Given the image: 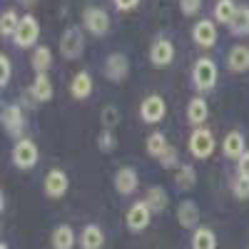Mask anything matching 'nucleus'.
I'll return each mask as SVG.
<instances>
[{
  "mask_svg": "<svg viewBox=\"0 0 249 249\" xmlns=\"http://www.w3.org/2000/svg\"><path fill=\"white\" fill-rule=\"evenodd\" d=\"M214 144H217V140H214V132L210 127H195L187 147H190V155L195 160H207L214 152Z\"/></svg>",
  "mask_w": 249,
  "mask_h": 249,
  "instance_id": "nucleus-2",
  "label": "nucleus"
},
{
  "mask_svg": "<svg viewBox=\"0 0 249 249\" xmlns=\"http://www.w3.org/2000/svg\"><path fill=\"white\" fill-rule=\"evenodd\" d=\"M112 3H115V8L120 13H130V10H135L140 5V0H112Z\"/></svg>",
  "mask_w": 249,
  "mask_h": 249,
  "instance_id": "nucleus-38",
  "label": "nucleus"
},
{
  "mask_svg": "<svg viewBox=\"0 0 249 249\" xmlns=\"http://www.w3.org/2000/svg\"><path fill=\"white\" fill-rule=\"evenodd\" d=\"M179 10L187 18H195L202 10V0H179Z\"/></svg>",
  "mask_w": 249,
  "mask_h": 249,
  "instance_id": "nucleus-36",
  "label": "nucleus"
},
{
  "mask_svg": "<svg viewBox=\"0 0 249 249\" xmlns=\"http://www.w3.org/2000/svg\"><path fill=\"white\" fill-rule=\"evenodd\" d=\"M37 37H40V23H37V18L35 15H23V18H20L18 30H15L13 43L20 50H28V48H33L37 43Z\"/></svg>",
  "mask_w": 249,
  "mask_h": 249,
  "instance_id": "nucleus-6",
  "label": "nucleus"
},
{
  "mask_svg": "<svg viewBox=\"0 0 249 249\" xmlns=\"http://www.w3.org/2000/svg\"><path fill=\"white\" fill-rule=\"evenodd\" d=\"M30 65H33V70H35L37 75L48 72L50 65H53V50H50L48 45H37L35 53H33V57H30Z\"/></svg>",
  "mask_w": 249,
  "mask_h": 249,
  "instance_id": "nucleus-23",
  "label": "nucleus"
},
{
  "mask_svg": "<svg viewBox=\"0 0 249 249\" xmlns=\"http://www.w3.org/2000/svg\"><path fill=\"white\" fill-rule=\"evenodd\" d=\"M207 117H210V105H207L204 97H192L187 102V122L192 127H204Z\"/></svg>",
  "mask_w": 249,
  "mask_h": 249,
  "instance_id": "nucleus-16",
  "label": "nucleus"
},
{
  "mask_svg": "<svg viewBox=\"0 0 249 249\" xmlns=\"http://www.w3.org/2000/svg\"><path fill=\"white\" fill-rule=\"evenodd\" d=\"M0 249H10V247H8V244H5V242H3V244H0Z\"/></svg>",
  "mask_w": 249,
  "mask_h": 249,
  "instance_id": "nucleus-39",
  "label": "nucleus"
},
{
  "mask_svg": "<svg viewBox=\"0 0 249 249\" xmlns=\"http://www.w3.org/2000/svg\"><path fill=\"white\" fill-rule=\"evenodd\" d=\"M192 249H217V234L210 227H197L192 234Z\"/></svg>",
  "mask_w": 249,
  "mask_h": 249,
  "instance_id": "nucleus-25",
  "label": "nucleus"
},
{
  "mask_svg": "<svg viewBox=\"0 0 249 249\" xmlns=\"http://www.w3.org/2000/svg\"><path fill=\"white\" fill-rule=\"evenodd\" d=\"M164 115H167V102H164L162 95H147L140 102V117H142V122L157 124V122L164 120Z\"/></svg>",
  "mask_w": 249,
  "mask_h": 249,
  "instance_id": "nucleus-10",
  "label": "nucleus"
},
{
  "mask_svg": "<svg viewBox=\"0 0 249 249\" xmlns=\"http://www.w3.org/2000/svg\"><path fill=\"white\" fill-rule=\"evenodd\" d=\"M217 77H219V70H217V62L212 57H199L192 68V85L199 90V92H210L214 90L217 85Z\"/></svg>",
  "mask_w": 249,
  "mask_h": 249,
  "instance_id": "nucleus-1",
  "label": "nucleus"
},
{
  "mask_svg": "<svg viewBox=\"0 0 249 249\" xmlns=\"http://www.w3.org/2000/svg\"><path fill=\"white\" fill-rule=\"evenodd\" d=\"M82 25H85V30L95 37H105L110 33V15L107 10H102V8H85L82 10Z\"/></svg>",
  "mask_w": 249,
  "mask_h": 249,
  "instance_id": "nucleus-5",
  "label": "nucleus"
},
{
  "mask_svg": "<svg viewBox=\"0 0 249 249\" xmlns=\"http://www.w3.org/2000/svg\"><path fill=\"white\" fill-rule=\"evenodd\" d=\"M222 152H224L227 160H239V157L247 152V140H244V135H242L239 130H232L230 135L224 137V142H222Z\"/></svg>",
  "mask_w": 249,
  "mask_h": 249,
  "instance_id": "nucleus-17",
  "label": "nucleus"
},
{
  "mask_svg": "<svg viewBox=\"0 0 249 249\" xmlns=\"http://www.w3.org/2000/svg\"><path fill=\"white\" fill-rule=\"evenodd\" d=\"M80 247L82 249H102L105 247V232L97 224H85L80 232Z\"/></svg>",
  "mask_w": 249,
  "mask_h": 249,
  "instance_id": "nucleus-20",
  "label": "nucleus"
},
{
  "mask_svg": "<svg viewBox=\"0 0 249 249\" xmlns=\"http://www.w3.org/2000/svg\"><path fill=\"white\" fill-rule=\"evenodd\" d=\"M230 30H232V35H249V5H237Z\"/></svg>",
  "mask_w": 249,
  "mask_h": 249,
  "instance_id": "nucleus-28",
  "label": "nucleus"
},
{
  "mask_svg": "<svg viewBox=\"0 0 249 249\" xmlns=\"http://www.w3.org/2000/svg\"><path fill=\"white\" fill-rule=\"evenodd\" d=\"M92 88H95L92 75H90L88 70H80V72L72 77V82H70V95H72L75 100H88V97L92 95Z\"/></svg>",
  "mask_w": 249,
  "mask_h": 249,
  "instance_id": "nucleus-18",
  "label": "nucleus"
},
{
  "mask_svg": "<svg viewBox=\"0 0 249 249\" xmlns=\"http://www.w3.org/2000/svg\"><path fill=\"white\" fill-rule=\"evenodd\" d=\"M152 214L155 212L150 210V204L144 202V199H137L127 210V214H124V224H127L130 232H142V230H147V227H150Z\"/></svg>",
  "mask_w": 249,
  "mask_h": 249,
  "instance_id": "nucleus-8",
  "label": "nucleus"
},
{
  "mask_svg": "<svg viewBox=\"0 0 249 249\" xmlns=\"http://www.w3.org/2000/svg\"><path fill=\"white\" fill-rule=\"evenodd\" d=\"M167 147H170V142H167V137H164L162 132H152V135H147V140H144V150H147L150 157L160 160Z\"/></svg>",
  "mask_w": 249,
  "mask_h": 249,
  "instance_id": "nucleus-27",
  "label": "nucleus"
},
{
  "mask_svg": "<svg viewBox=\"0 0 249 249\" xmlns=\"http://www.w3.org/2000/svg\"><path fill=\"white\" fill-rule=\"evenodd\" d=\"M20 25V15L15 10H3V15H0V35L3 37H15V30Z\"/></svg>",
  "mask_w": 249,
  "mask_h": 249,
  "instance_id": "nucleus-29",
  "label": "nucleus"
},
{
  "mask_svg": "<svg viewBox=\"0 0 249 249\" xmlns=\"http://www.w3.org/2000/svg\"><path fill=\"white\" fill-rule=\"evenodd\" d=\"M137 184H140V177H137L135 167H120L115 172V190H117V195H122V197L135 195Z\"/></svg>",
  "mask_w": 249,
  "mask_h": 249,
  "instance_id": "nucleus-14",
  "label": "nucleus"
},
{
  "mask_svg": "<svg viewBox=\"0 0 249 249\" xmlns=\"http://www.w3.org/2000/svg\"><path fill=\"white\" fill-rule=\"evenodd\" d=\"M227 68L232 72H247L249 70V48L247 45H234L227 53Z\"/></svg>",
  "mask_w": 249,
  "mask_h": 249,
  "instance_id": "nucleus-21",
  "label": "nucleus"
},
{
  "mask_svg": "<svg viewBox=\"0 0 249 249\" xmlns=\"http://www.w3.org/2000/svg\"><path fill=\"white\" fill-rule=\"evenodd\" d=\"M70 190V177L65 170H50L43 179V192L50 199H62Z\"/></svg>",
  "mask_w": 249,
  "mask_h": 249,
  "instance_id": "nucleus-11",
  "label": "nucleus"
},
{
  "mask_svg": "<svg viewBox=\"0 0 249 249\" xmlns=\"http://www.w3.org/2000/svg\"><path fill=\"white\" fill-rule=\"evenodd\" d=\"M85 53V35H82L80 28L70 25L65 28V33L60 35V55L65 60H77Z\"/></svg>",
  "mask_w": 249,
  "mask_h": 249,
  "instance_id": "nucleus-4",
  "label": "nucleus"
},
{
  "mask_svg": "<svg viewBox=\"0 0 249 249\" xmlns=\"http://www.w3.org/2000/svg\"><path fill=\"white\" fill-rule=\"evenodd\" d=\"M232 192H234V197L237 199H249V177H234V182H232Z\"/></svg>",
  "mask_w": 249,
  "mask_h": 249,
  "instance_id": "nucleus-33",
  "label": "nucleus"
},
{
  "mask_svg": "<svg viewBox=\"0 0 249 249\" xmlns=\"http://www.w3.org/2000/svg\"><path fill=\"white\" fill-rule=\"evenodd\" d=\"M160 164H162L164 170H175V167H179V155H177V150L172 147V144H170V147L164 150V155L160 157Z\"/></svg>",
  "mask_w": 249,
  "mask_h": 249,
  "instance_id": "nucleus-35",
  "label": "nucleus"
},
{
  "mask_svg": "<svg viewBox=\"0 0 249 249\" xmlns=\"http://www.w3.org/2000/svg\"><path fill=\"white\" fill-rule=\"evenodd\" d=\"M172 60H175V45L167 37H157L150 45V62L155 68H167Z\"/></svg>",
  "mask_w": 249,
  "mask_h": 249,
  "instance_id": "nucleus-13",
  "label": "nucleus"
},
{
  "mask_svg": "<svg viewBox=\"0 0 249 249\" xmlns=\"http://www.w3.org/2000/svg\"><path fill=\"white\" fill-rule=\"evenodd\" d=\"M102 75L110 82H124L130 75V60L124 53H112L107 55V60L102 62Z\"/></svg>",
  "mask_w": 249,
  "mask_h": 249,
  "instance_id": "nucleus-9",
  "label": "nucleus"
},
{
  "mask_svg": "<svg viewBox=\"0 0 249 249\" xmlns=\"http://www.w3.org/2000/svg\"><path fill=\"white\" fill-rule=\"evenodd\" d=\"M237 175L239 177H249V150L237 160Z\"/></svg>",
  "mask_w": 249,
  "mask_h": 249,
  "instance_id": "nucleus-37",
  "label": "nucleus"
},
{
  "mask_svg": "<svg viewBox=\"0 0 249 249\" xmlns=\"http://www.w3.org/2000/svg\"><path fill=\"white\" fill-rule=\"evenodd\" d=\"M234 13H237V5L232 3V0H217V5H214V20H217V23L230 25Z\"/></svg>",
  "mask_w": 249,
  "mask_h": 249,
  "instance_id": "nucleus-30",
  "label": "nucleus"
},
{
  "mask_svg": "<svg viewBox=\"0 0 249 249\" xmlns=\"http://www.w3.org/2000/svg\"><path fill=\"white\" fill-rule=\"evenodd\" d=\"M175 184H177V190H192V187L197 184V172L192 164H179L177 167V175H175Z\"/></svg>",
  "mask_w": 249,
  "mask_h": 249,
  "instance_id": "nucleus-26",
  "label": "nucleus"
},
{
  "mask_svg": "<svg viewBox=\"0 0 249 249\" xmlns=\"http://www.w3.org/2000/svg\"><path fill=\"white\" fill-rule=\"evenodd\" d=\"M3 127L10 137L15 140H23V130H25V112H23V105H18V102H8L3 107Z\"/></svg>",
  "mask_w": 249,
  "mask_h": 249,
  "instance_id": "nucleus-7",
  "label": "nucleus"
},
{
  "mask_svg": "<svg viewBox=\"0 0 249 249\" xmlns=\"http://www.w3.org/2000/svg\"><path fill=\"white\" fill-rule=\"evenodd\" d=\"M144 202L150 204V210L157 214V212H164L170 204V197H167V190L164 187H150L147 190V197H144Z\"/></svg>",
  "mask_w": 249,
  "mask_h": 249,
  "instance_id": "nucleus-24",
  "label": "nucleus"
},
{
  "mask_svg": "<svg viewBox=\"0 0 249 249\" xmlns=\"http://www.w3.org/2000/svg\"><path fill=\"white\" fill-rule=\"evenodd\" d=\"M177 222L184 227V230H197V224H199V207L195 199H182L177 204Z\"/></svg>",
  "mask_w": 249,
  "mask_h": 249,
  "instance_id": "nucleus-15",
  "label": "nucleus"
},
{
  "mask_svg": "<svg viewBox=\"0 0 249 249\" xmlns=\"http://www.w3.org/2000/svg\"><path fill=\"white\" fill-rule=\"evenodd\" d=\"M10 77H13V62L8 55H0V88H8Z\"/></svg>",
  "mask_w": 249,
  "mask_h": 249,
  "instance_id": "nucleus-34",
  "label": "nucleus"
},
{
  "mask_svg": "<svg viewBox=\"0 0 249 249\" xmlns=\"http://www.w3.org/2000/svg\"><path fill=\"white\" fill-rule=\"evenodd\" d=\"M30 95H33V100H35V102H50V100H53L55 88H53V80L48 77V72L35 75L33 88H30Z\"/></svg>",
  "mask_w": 249,
  "mask_h": 249,
  "instance_id": "nucleus-19",
  "label": "nucleus"
},
{
  "mask_svg": "<svg viewBox=\"0 0 249 249\" xmlns=\"http://www.w3.org/2000/svg\"><path fill=\"white\" fill-rule=\"evenodd\" d=\"M10 160H13V164L18 170H33L37 164V160H40V150H37V144L30 137H23V140L15 142Z\"/></svg>",
  "mask_w": 249,
  "mask_h": 249,
  "instance_id": "nucleus-3",
  "label": "nucleus"
},
{
  "mask_svg": "<svg viewBox=\"0 0 249 249\" xmlns=\"http://www.w3.org/2000/svg\"><path fill=\"white\" fill-rule=\"evenodd\" d=\"M192 40H195L197 48H204V50L214 48L217 45V28H214L212 20H207V18L197 20L195 28H192Z\"/></svg>",
  "mask_w": 249,
  "mask_h": 249,
  "instance_id": "nucleus-12",
  "label": "nucleus"
},
{
  "mask_svg": "<svg viewBox=\"0 0 249 249\" xmlns=\"http://www.w3.org/2000/svg\"><path fill=\"white\" fill-rule=\"evenodd\" d=\"M100 120H102V127H105V130H115L120 124V110L115 105H105V107H102Z\"/></svg>",
  "mask_w": 249,
  "mask_h": 249,
  "instance_id": "nucleus-31",
  "label": "nucleus"
},
{
  "mask_svg": "<svg viewBox=\"0 0 249 249\" xmlns=\"http://www.w3.org/2000/svg\"><path fill=\"white\" fill-rule=\"evenodd\" d=\"M53 249H72L75 247V230L70 224H57L50 237Z\"/></svg>",
  "mask_w": 249,
  "mask_h": 249,
  "instance_id": "nucleus-22",
  "label": "nucleus"
},
{
  "mask_svg": "<svg viewBox=\"0 0 249 249\" xmlns=\"http://www.w3.org/2000/svg\"><path fill=\"white\" fill-rule=\"evenodd\" d=\"M97 147H100L102 152H112V150L117 147V137H115V132H112V130H102L100 137H97Z\"/></svg>",
  "mask_w": 249,
  "mask_h": 249,
  "instance_id": "nucleus-32",
  "label": "nucleus"
}]
</instances>
